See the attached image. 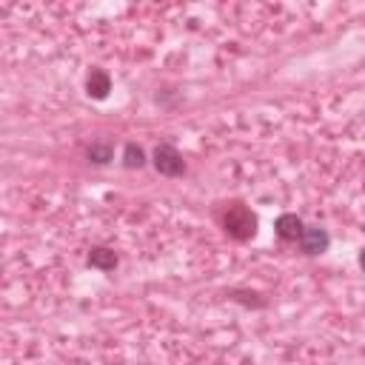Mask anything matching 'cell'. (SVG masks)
<instances>
[{"label":"cell","mask_w":365,"mask_h":365,"mask_svg":"<svg viewBox=\"0 0 365 365\" xmlns=\"http://www.w3.org/2000/svg\"><path fill=\"white\" fill-rule=\"evenodd\" d=\"M231 299H237V302H242V305H254V308H262V305H265V299H259V294H254V291H240V288L231 291Z\"/></svg>","instance_id":"9"},{"label":"cell","mask_w":365,"mask_h":365,"mask_svg":"<svg viewBox=\"0 0 365 365\" xmlns=\"http://www.w3.org/2000/svg\"><path fill=\"white\" fill-rule=\"evenodd\" d=\"M123 165H125V168H143V165H145V151H143V145L125 143V148H123Z\"/></svg>","instance_id":"8"},{"label":"cell","mask_w":365,"mask_h":365,"mask_svg":"<svg viewBox=\"0 0 365 365\" xmlns=\"http://www.w3.org/2000/svg\"><path fill=\"white\" fill-rule=\"evenodd\" d=\"M274 231H277V237H279L282 242H297V240H302L305 225H302V220H299L297 214L285 211V214H279V217H277Z\"/></svg>","instance_id":"4"},{"label":"cell","mask_w":365,"mask_h":365,"mask_svg":"<svg viewBox=\"0 0 365 365\" xmlns=\"http://www.w3.org/2000/svg\"><path fill=\"white\" fill-rule=\"evenodd\" d=\"M328 245H331V237H328V231H325V228H319V225H305L302 240H299L302 254L317 257V254H325V251H328Z\"/></svg>","instance_id":"3"},{"label":"cell","mask_w":365,"mask_h":365,"mask_svg":"<svg viewBox=\"0 0 365 365\" xmlns=\"http://www.w3.org/2000/svg\"><path fill=\"white\" fill-rule=\"evenodd\" d=\"M151 163H154L157 174H163V177H180V174H185V160H182V154L171 143L154 145Z\"/></svg>","instance_id":"2"},{"label":"cell","mask_w":365,"mask_h":365,"mask_svg":"<svg viewBox=\"0 0 365 365\" xmlns=\"http://www.w3.org/2000/svg\"><path fill=\"white\" fill-rule=\"evenodd\" d=\"M86 157H88V163H94V165H106V163L114 160V143H111V140H94V143H88Z\"/></svg>","instance_id":"7"},{"label":"cell","mask_w":365,"mask_h":365,"mask_svg":"<svg viewBox=\"0 0 365 365\" xmlns=\"http://www.w3.org/2000/svg\"><path fill=\"white\" fill-rule=\"evenodd\" d=\"M220 225H222V231L228 237H234L240 242H245V240H251L257 234V217L242 202H225V208L220 214Z\"/></svg>","instance_id":"1"},{"label":"cell","mask_w":365,"mask_h":365,"mask_svg":"<svg viewBox=\"0 0 365 365\" xmlns=\"http://www.w3.org/2000/svg\"><path fill=\"white\" fill-rule=\"evenodd\" d=\"M108 91H111V77H108V71L91 68V71L86 74V94H88L91 100H106Z\"/></svg>","instance_id":"5"},{"label":"cell","mask_w":365,"mask_h":365,"mask_svg":"<svg viewBox=\"0 0 365 365\" xmlns=\"http://www.w3.org/2000/svg\"><path fill=\"white\" fill-rule=\"evenodd\" d=\"M359 268H362V271H365V248H362V251H359Z\"/></svg>","instance_id":"10"},{"label":"cell","mask_w":365,"mask_h":365,"mask_svg":"<svg viewBox=\"0 0 365 365\" xmlns=\"http://www.w3.org/2000/svg\"><path fill=\"white\" fill-rule=\"evenodd\" d=\"M117 262H120V257H117V251H114V248L97 245V248H91V251H88V265H91V268H97V271H114V268H117Z\"/></svg>","instance_id":"6"}]
</instances>
